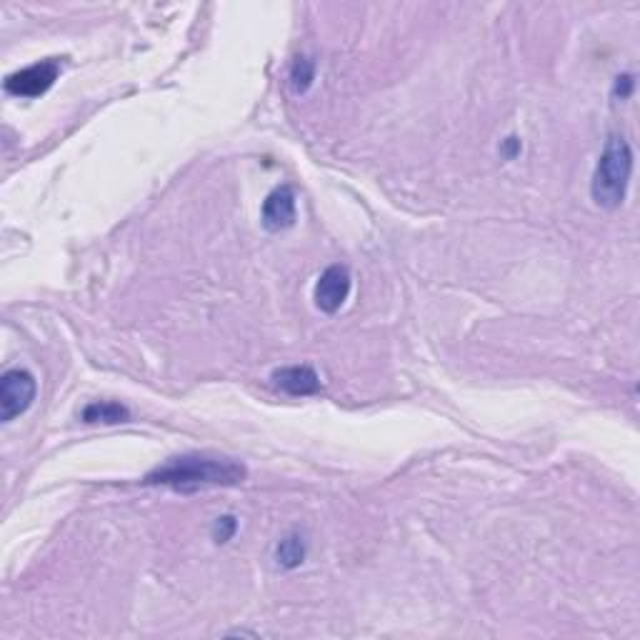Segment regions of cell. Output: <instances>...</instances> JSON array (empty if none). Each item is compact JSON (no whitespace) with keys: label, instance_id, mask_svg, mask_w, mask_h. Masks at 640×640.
<instances>
[{"label":"cell","instance_id":"3957f363","mask_svg":"<svg viewBox=\"0 0 640 640\" xmlns=\"http://www.w3.org/2000/svg\"><path fill=\"white\" fill-rule=\"evenodd\" d=\"M35 390H38V383L28 370H5L0 378V420L10 423L23 415L33 405Z\"/></svg>","mask_w":640,"mask_h":640},{"label":"cell","instance_id":"7a4b0ae2","mask_svg":"<svg viewBox=\"0 0 640 640\" xmlns=\"http://www.w3.org/2000/svg\"><path fill=\"white\" fill-rule=\"evenodd\" d=\"M630 175H633V148L623 135H610L593 170L590 195L600 208H618L628 193Z\"/></svg>","mask_w":640,"mask_h":640},{"label":"cell","instance_id":"30bf717a","mask_svg":"<svg viewBox=\"0 0 640 640\" xmlns=\"http://www.w3.org/2000/svg\"><path fill=\"white\" fill-rule=\"evenodd\" d=\"M315 80V60L308 55H298L290 68V83H293L295 93H305Z\"/></svg>","mask_w":640,"mask_h":640},{"label":"cell","instance_id":"6da1fadb","mask_svg":"<svg viewBox=\"0 0 640 640\" xmlns=\"http://www.w3.org/2000/svg\"><path fill=\"white\" fill-rule=\"evenodd\" d=\"M245 468L233 458L208 453H185L168 458L163 465L145 475L148 485L178 490V493H195L208 488H230L243 483Z\"/></svg>","mask_w":640,"mask_h":640},{"label":"cell","instance_id":"8992f818","mask_svg":"<svg viewBox=\"0 0 640 640\" xmlns=\"http://www.w3.org/2000/svg\"><path fill=\"white\" fill-rule=\"evenodd\" d=\"M260 220H263V228L270 230V233H280V230L290 228L295 223V193L290 185H280L263 200Z\"/></svg>","mask_w":640,"mask_h":640},{"label":"cell","instance_id":"ba28073f","mask_svg":"<svg viewBox=\"0 0 640 640\" xmlns=\"http://www.w3.org/2000/svg\"><path fill=\"white\" fill-rule=\"evenodd\" d=\"M80 418H83V423L115 425V423H125V420H130V410L125 408V405L115 403V400H95V403L85 405Z\"/></svg>","mask_w":640,"mask_h":640},{"label":"cell","instance_id":"8fae6325","mask_svg":"<svg viewBox=\"0 0 640 640\" xmlns=\"http://www.w3.org/2000/svg\"><path fill=\"white\" fill-rule=\"evenodd\" d=\"M235 530H238V520L233 515H223L213 523V540L215 543H228L235 535Z\"/></svg>","mask_w":640,"mask_h":640},{"label":"cell","instance_id":"52a82bcc","mask_svg":"<svg viewBox=\"0 0 640 640\" xmlns=\"http://www.w3.org/2000/svg\"><path fill=\"white\" fill-rule=\"evenodd\" d=\"M270 380H273L275 390L285 395H295V398L313 395L320 390V378L310 365H285V368L273 370Z\"/></svg>","mask_w":640,"mask_h":640},{"label":"cell","instance_id":"4fadbf2b","mask_svg":"<svg viewBox=\"0 0 640 640\" xmlns=\"http://www.w3.org/2000/svg\"><path fill=\"white\" fill-rule=\"evenodd\" d=\"M633 85V75H618V78H615V95H620V100H625L633 93Z\"/></svg>","mask_w":640,"mask_h":640},{"label":"cell","instance_id":"277c9868","mask_svg":"<svg viewBox=\"0 0 640 640\" xmlns=\"http://www.w3.org/2000/svg\"><path fill=\"white\" fill-rule=\"evenodd\" d=\"M60 63L55 58L40 60V63L28 65V68L10 73L5 78V90L15 98H38V95L48 93L50 85L58 80Z\"/></svg>","mask_w":640,"mask_h":640},{"label":"cell","instance_id":"9c48e42d","mask_svg":"<svg viewBox=\"0 0 640 640\" xmlns=\"http://www.w3.org/2000/svg\"><path fill=\"white\" fill-rule=\"evenodd\" d=\"M305 550L308 548H305L303 535L288 533L283 540H280L278 548H275V560H278L280 568L293 570V568H298V565H303Z\"/></svg>","mask_w":640,"mask_h":640},{"label":"cell","instance_id":"5b68a950","mask_svg":"<svg viewBox=\"0 0 640 640\" xmlns=\"http://www.w3.org/2000/svg\"><path fill=\"white\" fill-rule=\"evenodd\" d=\"M350 273L345 265H330L320 273L318 283H315V305H318L323 313H338L345 305L350 295Z\"/></svg>","mask_w":640,"mask_h":640},{"label":"cell","instance_id":"7c38bea8","mask_svg":"<svg viewBox=\"0 0 640 640\" xmlns=\"http://www.w3.org/2000/svg\"><path fill=\"white\" fill-rule=\"evenodd\" d=\"M520 150H523V145H520V138H515V135H510V138H505L503 145H500V155H503L505 160L518 158Z\"/></svg>","mask_w":640,"mask_h":640}]
</instances>
